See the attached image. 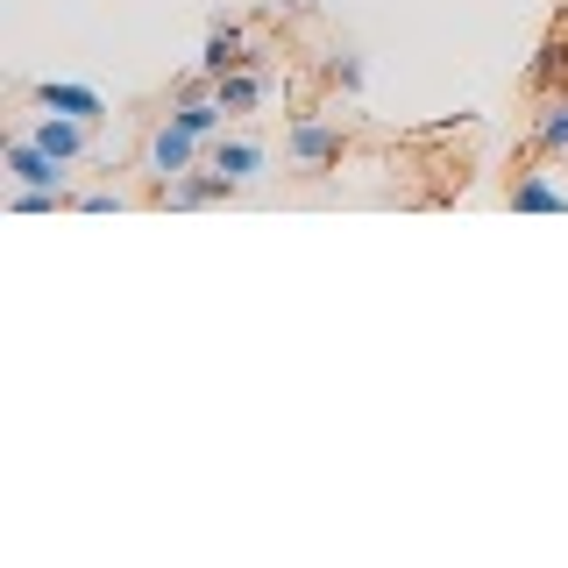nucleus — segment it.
I'll use <instances>...</instances> for the list:
<instances>
[{"mask_svg":"<svg viewBox=\"0 0 568 568\" xmlns=\"http://www.w3.org/2000/svg\"><path fill=\"white\" fill-rule=\"evenodd\" d=\"M200 156H206V142L200 135H185V129H178V121L164 114V121H156V129L150 135H142V171H150L156 178V192H164L171 185V178H185L192 164H200Z\"/></svg>","mask_w":568,"mask_h":568,"instance_id":"f257e3e1","label":"nucleus"},{"mask_svg":"<svg viewBox=\"0 0 568 568\" xmlns=\"http://www.w3.org/2000/svg\"><path fill=\"white\" fill-rule=\"evenodd\" d=\"M0 156H8L14 192H64V200H71V164H58L36 135H8V150H0Z\"/></svg>","mask_w":568,"mask_h":568,"instance_id":"f03ea898","label":"nucleus"},{"mask_svg":"<svg viewBox=\"0 0 568 568\" xmlns=\"http://www.w3.org/2000/svg\"><path fill=\"white\" fill-rule=\"evenodd\" d=\"M342 129L334 121H313V114H298L292 129H284V156H292L298 171H327V164H342Z\"/></svg>","mask_w":568,"mask_h":568,"instance_id":"7ed1b4c3","label":"nucleus"},{"mask_svg":"<svg viewBox=\"0 0 568 568\" xmlns=\"http://www.w3.org/2000/svg\"><path fill=\"white\" fill-rule=\"evenodd\" d=\"M29 100H36V114H71V121H93V129L106 121V100L79 79H36Z\"/></svg>","mask_w":568,"mask_h":568,"instance_id":"20e7f679","label":"nucleus"},{"mask_svg":"<svg viewBox=\"0 0 568 568\" xmlns=\"http://www.w3.org/2000/svg\"><path fill=\"white\" fill-rule=\"evenodd\" d=\"M235 64H263V50L248 43L242 22L213 14V22H206V50H200V71H206V79H221V71H235Z\"/></svg>","mask_w":568,"mask_h":568,"instance_id":"39448f33","label":"nucleus"},{"mask_svg":"<svg viewBox=\"0 0 568 568\" xmlns=\"http://www.w3.org/2000/svg\"><path fill=\"white\" fill-rule=\"evenodd\" d=\"M206 164L227 171L235 185H256V178L271 171V142H256V135H221V142H206Z\"/></svg>","mask_w":568,"mask_h":568,"instance_id":"423d86ee","label":"nucleus"},{"mask_svg":"<svg viewBox=\"0 0 568 568\" xmlns=\"http://www.w3.org/2000/svg\"><path fill=\"white\" fill-rule=\"evenodd\" d=\"M235 178L227 171H213V164H192L185 178H171L164 185V206H178V213H192V206H213V200H235Z\"/></svg>","mask_w":568,"mask_h":568,"instance_id":"0eeeda50","label":"nucleus"},{"mask_svg":"<svg viewBox=\"0 0 568 568\" xmlns=\"http://www.w3.org/2000/svg\"><path fill=\"white\" fill-rule=\"evenodd\" d=\"M29 135L43 142V150L58 156V164H71V171H79L85 156H93V121H71V114H43V121H36Z\"/></svg>","mask_w":568,"mask_h":568,"instance_id":"6e6552de","label":"nucleus"},{"mask_svg":"<svg viewBox=\"0 0 568 568\" xmlns=\"http://www.w3.org/2000/svg\"><path fill=\"white\" fill-rule=\"evenodd\" d=\"M213 100H221L235 121H248L263 100H271V71H263V64H235V71H221V79H213Z\"/></svg>","mask_w":568,"mask_h":568,"instance_id":"1a4fd4ad","label":"nucleus"},{"mask_svg":"<svg viewBox=\"0 0 568 568\" xmlns=\"http://www.w3.org/2000/svg\"><path fill=\"white\" fill-rule=\"evenodd\" d=\"M505 206H511V213H568V192H561L547 171H532V164H526V171H511Z\"/></svg>","mask_w":568,"mask_h":568,"instance_id":"9d476101","label":"nucleus"},{"mask_svg":"<svg viewBox=\"0 0 568 568\" xmlns=\"http://www.w3.org/2000/svg\"><path fill=\"white\" fill-rule=\"evenodd\" d=\"M532 150L540 156H568V93H547L532 114Z\"/></svg>","mask_w":568,"mask_h":568,"instance_id":"9b49d317","label":"nucleus"},{"mask_svg":"<svg viewBox=\"0 0 568 568\" xmlns=\"http://www.w3.org/2000/svg\"><path fill=\"white\" fill-rule=\"evenodd\" d=\"M526 79H532V93H540V100H547V93H568V29L540 43V58H532Z\"/></svg>","mask_w":568,"mask_h":568,"instance_id":"f8f14e48","label":"nucleus"},{"mask_svg":"<svg viewBox=\"0 0 568 568\" xmlns=\"http://www.w3.org/2000/svg\"><path fill=\"white\" fill-rule=\"evenodd\" d=\"M320 79H327L334 85V93H363V79H369V71H363V58H355V50H327V64H320Z\"/></svg>","mask_w":568,"mask_h":568,"instance_id":"ddd939ff","label":"nucleus"},{"mask_svg":"<svg viewBox=\"0 0 568 568\" xmlns=\"http://www.w3.org/2000/svg\"><path fill=\"white\" fill-rule=\"evenodd\" d=\"M79 206H85V213H121L129 200H121L114 185H93V192H79Z\"/></svg>","mask_w":568,"mask_h":568,"instance_id":"4468645a","label":"nucleus"},{"mask_svg":"<svg viewBox=\"0 0 568 568\" xmlns=\"http://www.w3.org/2000/svg\"><path fill=\"white\" fill-rule=\"evenodd\" d=\"M320 8V0H284V14H313Z\"/></svg>","mask_w":568,"mask_h":568,"instance_id":"2eb2a0df","label":"nucleus"}]
</instances>
